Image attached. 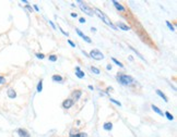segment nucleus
I'll return each mask as SVG.
<instances>
[{
  "label": "nucleus",
  "mask_w": 177,
  "mask_h": 137,
  "mask_svg": "<svg viewBox=\"0 0 177 137\" xmlns=\"http://www.w3.org/2000/svg\"><path fill=\"white\" fill-rule=\"evenodd\" d=\"M18 133H19V135H20V137H30V135H28V133L25 130H19L18 131Z\"/></svg>",
  "instance_id": "6e6552de"
},
{
  "label": "nucleus",
  "mask_w": 177,
  "mask_h": 137,
  "mask_svg": "<svg viewBox=\"0 0 177 137\" xmlns=\"http://www.w3.org/2000/svg\"><path fill=\"white\" fill-rule=\"evenodd\" d=\"M76 31H77V33H78V35H79V36H81V37H84V34L82 33V32H81V31H80V29H76Z\"/></svg>",
  "instance_id": "b1692460"
},
{
  "label": "nucleus",
  "mask_w": 177,
  "mask_h": 137,
  "mask_svg": "<svg viewBox=\"0 0 177 137\" xmlns=\"http://www.w3.org/2000/svg\"><path fill=\"white\" fill-rule=\"evenodd\" d=\"M76 72H77L76 74H77V76L79 77V78H83V77H84V73L80 70V67H78L77 66V67H76Z\"/></svg>",
  "instance_id": "1a4fd4ad"
},
{
  "label": "nucleus",
  "mask_w": 177,
  "mask_h": 137,
  "mask_svg": "<svg viewBox=\"0 0 177 137\" xmlns=\"http://www.w3.org/2000/svg\"><path fill=\"white\" fill-rule=\"evenodd\" d=\"M113 3H114V6H115V8H116L117 10H119L120 12H126V9H125L119 2H117V1H113Z\"/></svg>",
  "instance_id": "423d86ee"
},
{
  "label": "nucleus",
  "mask_w": 177,
  "mask_h": 137,
  "mask_svg": "<svg viewBox=\"0 0 177 137\" xmlns=\"http://www.w3.org/2000/svg\"><path fill=\"white\" fill-rule=\"evenodd\" d=\"M49 23H50V25H51V26H53V28H55V25H54V24H53V22H50V21H49Z\"/></svg>",
  "instance_id": "7c9ffc66"
},
{
  "label": "nucleus",
  "mask_w": 177,
  "mask_h": 137,
  "mask_svg": "<svg viewBox=\"0 0 177 137\" xmlns=\"http://www.w3.org/2000/svg\"><path fill=\"white\" fill-rule=\"evenodd\" d=\"M8 96H9L10 98H16V97H17V94H16V92H14L13 89L10 88V89L8 90Z\"/></svg>",
  "instance_id": "9b49d317"
},
{
  "label": "nucleus",
  "mask_w": 177,
  "mask_h": 137,
  "mask_svg": "<svg viewBox=\"0 0 177 137\" xmlns=\"http://www.w3.org/2000/svg\"><path fill=\"white\" fill-rule=\"evenodd\" d=\"M80 3H81V5H80V7H81V9H82L83 11L86 12L88 15H92V14H93V11H92V9H90V8H88L86 5H83L82 2H80Z\"/></svg>",
  "instance_id": "39448f33"
},
{
  "label": "nucleus",
  "mask_w": 177,
  "mask_h": 137,
  "mask_svg": "<svg viewBox=\"0 0 177 137\" xmlns=\"http://www.w3.org/2000/svg\"><path fill=\"white\" fill-rule=\"evenodd\" d=\"M53 81L54 82H62V77L59 76V75H54L53 76Z\"/></svg>",
  "instance_id": "2eb2a0df"
},
{
  "label": "nucleus",
  "mask_w": 177,
  "mask_h": 137,
  "mask_svg": "<svg viewBox=\"0 0 177 137\" xmlns=\"http://www.w3.org/2000/svg\"><path fill=\"white\" fill-rule=\"evenodd\" d=\"M111 60H113V62H114V63H116V64H117L118 66H120V67H124V65H122V62H119L118 60H116L115 58H111Z\"/></svg>",
  "instance_id": "f3484780"
},
{
  "label": "nucleus",
  "mask_w": 177,
  "mask_h": 137,
  "mask_svg": "<svg viewBox=\"0 0 177 137\" xmlns=\"http://www.w3.org/2000/svg\"><path fill=\"white\" fill-rule=\"evenodd\" d=\"M80 22H81V23H85V19L81 17V19H80Z\"/></svg>",
  "instance_id": "c85d7f7f"
},
{
  "label": "nucleus",
  "mask_w": 177,
  "mask_h": 137,
  "mask_svg": "<svg viewBox=\"0 0 177 137\" xmlns=\"http://www.w3.org/2000/svg\"><path fill=\"white\" fill-rule=\"evenodd\" d=\"M111 128H113V124H111V123L107 122V123L104 124V130H106V131H109V130H111Z\"/></svg>",
  "instance_id": "4468645a"
},
{
  "label": "nucleus",
  "mask_w": 177,
  "mask_h": 137,
  "mask_svg": "<svg viewBox=\"0 0 177 137\" xmlns=\"http://www.w3.org/2000/svg\"><path fill=\"white\" fill-rule=\"evenodd\" d=\"M95 11H96V14H97V15H99V17H100L101 19H102V20H103V21H104V22H105L106 24H107V25H109V26H111V27L114 28V29H116V26H114V25H113V23L111 22V20H109L108 17H106V15H105V14H104V13H103V12L100 11L99 9H96Z\"/></svg>",
  "instance_id": "f03ea898"
},
{
  "label": "nucleus",
  "mask_w": 177,
  "mask_h": 137,
  "mask_svg": "<svg viewBox=\"0 0 177 137\" xmlns=\"http://www.w3.org/2000/svg\"><path fill=\"white\" fill-rule=\"evenodd\" d=\"M42 89H43V82H42V81H39V85H37V92L41 93V92H42Z\"/></svg>",
  "instance_id": "a211bd4d"
},
{
  "label": "nucleus",
  "mask_w": 177,
  "mask_h": 137,
  "mask_svg": "<svg viewBox=\"0 0 177 137\" xmlns=\"http://www.w3.org/2000/svg\"><path fill=\"white\" fill-rule=\"evenodd\" d=\"M5 81H6V80H5L3 77L0 76V84H3V83H5Z\"/></svg>",
  "instance_id": "bb28decb"
},
{
  "label": "nucleus",
  "mask_w": 177,
  "mask_h": 137,
  "mask_svg": "<svg viewBox=\"0 0 177 137\" xmlns=\"http://www.w3.org/2000/svg\"><path fill=\"white\" fill-rule=\"evenodd\" d=\"M117 26H118L119 28H122V31H129V29H130V27H129V26L125 25V24H124V23H122V22L117 23Z\"/></svg>",
  "instance_id": "0eeeda50"
},
{
  "label": "nucleus",
  "mask_w": 177,
  "mask_h": 137,
  "mask_svg": "<svg viewBox=\"0 0 177 137\" xmlns=\"http://www.w3.org/2000/svg\"><path fill=\"white\" fill-rule=\"evenodd\" d=\"M70 137H86V134L84 133H79V134H71Z\"/></svg>",
  "instance_id": "dca6fc26"
},
{
  "label": "nucleus",
  "mask_w": 177,
  "mask_h": 137,
  "mask_svg": "<svg viewBox=\"0 0 177 137\" xmlns=\"http://www.w3.org/2000/svg\"><path fill=\"white\" fill-rule=\"evenodd\" d=\"M81 95H82V93H81L80 90H77V92H74V93L72 94L73 98L76 99V100H79V99H80V97H81Z\"/></svg>",
  "instance_id": "9d476101"
},
{
  "label": "nucleus",
  "mask_w": 177,
  "mask_h": 137,
  "mask_svg": "<svg viewBox=\"0 0 177 137\" xmlns=\"http://www.w3.org/2000/svg\"><path fill=\"white\" fill-rule=\"evenodd\" d=\"M156 94H157V95H159L160 97H162V98L164 99V101H165V102H167V101H168V100H167V97H166L165 95L162 93L161 90H159V89H157V90H156Z\"/></svg>",
  "instance_id": "ddd939ff"
},
{
  "label": "nucleus",
  "mask_w": 177,
  "mask_h": 137,
  "mask_svg": "<svg viewBox=\"0 0 177 137\" xmlns=\"http://www.w3.org/2000/svg\"><path fill=\"white\" fill-rule=\"evenodd\" d=\"M165 115L166 116H167V119H168V120H173V119H174V116H173V115L171 114V113H170V112H165Z\"/></svg>",
  "instance_id": "aec40b11"
},
{
  "label": "nucleus",
  "mask_w": 177,
  "mask_h": 137,
  "mask_svg": "<svg viewBox=\"0 0 177 137\" xmlns=\"http://www.w3.org/2000/svg\"><path fill=\"white\" fill-rule=\"evenodd\" d=\"M36 57H37L39 59H44V58H45V55H43V53H37V55H36Z\"/></svg>",
  "instance_id": "393cba45"
},
{
  "label": "nucleus",
  "mask_w": 177,
  "mask_h": 137,
  "mask_svg": "<svg viewBox=\"0 0 177 137\" xmlns=\"http://www.w3.org/2000/svg\"><path fill=\"white\" fill-rule=\"evenodd\" d=\"M68 43H69V44H70V45H71V46H72V47H74V46H76V45H74V44H73V43H72V41H71V40H68Z\"/></svg>",
  "instance_id": "cd10ccee"
},
{
  "label": "nucleus",
  "mask_w": 177,
  "mask_h": 137,
  "mask_svg": "<svg viewBox=\"0 0 177 137\" xmlns=\"http://www.w3.org/2000/svg\"><path fill=\"white\" fill-rule=\"evenodd\" d=\"M83 39H84V40H85L86 43H91V39L88 38V36H85V35H84V37H83Z\"/></svg>",
  "instance_id": "a878e982"
},
{
  "label": "nucleus",
  "mask_w": 177,
  "mask_h": 137,
  "mask_svg": "<svg viewBox=\"0 0 177 137\" xmlns=\"http://www.w3.org/2000/svg\"><path fill=\"white\" fill-rule=\"evenodd\" d=\"M71 17H77V13H71Z\"/></svg>",
  "instance_id": "c756f323"
},
{
  "label": "nucleus",
  "mask_w": 177,
  "mask_h": 137,
  "mask_svg": "<svg viewBox=\"0 0 177 137\" xmlns=\"http://www.w3.org/2000/svg\"><path fill=\"white\" fill-rule=\"evenodd\" d=\"M117 80H118V82L122 83V85H131L134 81H133V78L131 76H129V75H126V74H120V75H118L117 76Z\"/></svg>",
  "instance_id": "f257e3e1"
},
{
  "label": "nucleus",
  "mask_w": 177,
  "mask_h": 137,
  "mask_svg": "<svg viewBox=\"0 0 177 137\" xmlns=\"http://www.w3.org/2000/svg\"><path fill=\"white\" fill-rule=\"evenodd\" d=\"M166 25L168 26V28H170L171 31H174V26H173V25H172V24H171L170 22H166Z\"/></svg>",
  "instance_id": "5701e85b"
},
{
  "label": "nucleus",
  "mask_w": 177,
  "mask_h": 137,
  "mask_svg": "<svg viewBox=\"0 0 177 137\" xmlns=\"http://www.w3.org/2000/svg\"><path fill=\"white\" fill-rule=\"evenodd\" d=\"M91 71L93 72L94 74H100V70H99L97 67H94V66H92V67H91Z\"/></svg>",
  "instance_id": "6ab92c4d"
},
{
  "label": "nucleus",
  "mask_w": 177,
  "mask_h": 137,
  "mask_svg": "<svg viewBox=\"0 0 177 137\" xmlns=\"http://www.w3.org/2000/svg\"><path fill=\"white\" fill-rule=\"evenodd\" d=\"M49 60L50 61H53V62H55V61H57V57L56 55H49Z\"/></svg>",
  "instance_id": "412c9836"
},
{
  "label": "nucleus",
  "mask_w": 177,
  "mask_h": 137,
  "mask_svg": "<svg viewBox=\"0 0 177 137\" xmlns=\"http://www.w3.org/2000/svg\"><path fill=\"white\" fill-rule=\"evenodd\" d=\"M90 57L91 58H93L95 60H102V59H104V55L99 51L97 49H93L91 52H90Z\"/></svg>",
  "instance_id": "7ed1b4c3"
},
{
  "label": "nucleus",
  "mask_w": 177,
  "mask_h": 137,
  "mask_svg": "<svg viewBox=\"0 0 177 137\" xmlns=\"http://www.w3.org/2000/svg\"><path fill=\"white\" fill-rule=\"evenodd\" d=\"M151 108H152V110H153V111H154V112H156V113H157V114H160V115H163V112H162V111H161V110L159 109V108H157V107H155L154 104H152V107H151Z\"/></svg>",
  "instance_id": "f8f14e48"
},
{
  "label": "nucleus",
  "mask_w": 177,
  "mask_h": 137,
  "mask_svg": "<svg viewBox=\"0 0 177 137\" xmlns=\"http://www.w3.org/2000/svg\"><path fill=\"white\" fill-rule=\"evenodd\" d=\"M111 101L113 102V104H117V106H119V107L122 106V104H120V102H118V101H117V100H115V99H111Z\"/></svg>",
  "instance_id": "4be33fe9"
},
{
  "label": "nucleus",
  "mask_w": 177,
  "mask_h": 137,
  "mask_svg": "<svg viewBox=\"0 0 177 137\" xmlns=\"http://www.w3.org/2000/svg\"><path fill=\"white\" fill-rule=\"evenodd\" d=\"M72 106H73V100L72 99H67L62 102V107L65 109H69V108H71Z\"/></svg>",
  "instance_id": "20e7f679"
}]
</instances>
